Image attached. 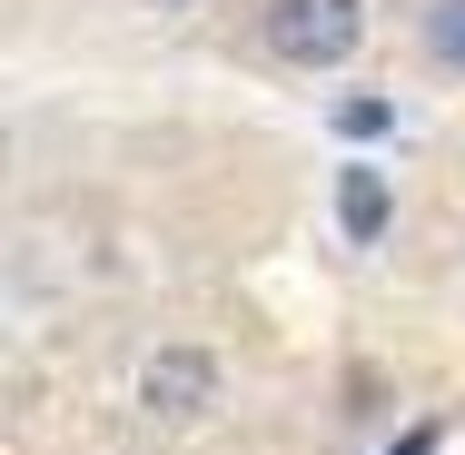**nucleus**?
<instances>
[{
	"label": "nucleus",
	"instance_id": "f257e3e1",
	"mask_svg": "<svg viewBox=\"0 0 465 455\" xmlns=\"http://www.w3.org/2000/svg\"><path fill=\"white\" fill-rule=\"evenodd\" d=\"M258 50L297 70V80H327L367 50V0H268L258 10Z\"/></svg>",
	"mask_w": 465,
	"mask_h": 455
},
{
	"label": "nucleus",
	"instance_id": "20e7f679",
	"mask_svg": "<svg viewBox=\"0 0 465 455\" xmlns=\"http://www.w3.org/2000/svg\"><path fill=\"white\" fill-rule=\"evenodd\" d=\"M416 60L436 80H465V0H426L416 10Z\"/></svg>",
	"mask_w": 465,
	"mask_h": 455
},
{
	"label": "nucleus",
	"instance_id": "f03ea898",
	"mask_svg": "<svg viewBox=\"0 0 465 455\" xmlns=\"http://www.w3.org/2000/svg\"><path fill=\"white\" fill-rule=\"evenodd\" d=\"M218 396H228V366L208 357V347H149L139 376H129V406H139V426H208L218 416Z\"/></svg>",
	"mask_w": 465,
	"mask_h": 455
},
{
	"label": "nucleus",
	"instance_id": "423d86ee",
	"mask_svg": "<svg viewBox=\"0 0 465 455\" xmlns=\"http://www.w3.org/2000/svg\"><path fill=\"white\" fill-rule=\"evenodd\" d=\"M436 446H446L436 426H406V436H396V446H386V455H436Z\"/></svg>",
	"mask_w": 465,
	"mask_h": 455
},
{
	"label": "nucleus",
	"instance_id": "7ed1b4c3",
	"mask_svg": "<svg viewBox=\"0 0 465 455\" xmlns=\"http://www.w3.org/2000/svg\"><path fill=\"white\" fill-rule=\"evenodd\" d=\"M337 228H347V248H376V238L396 228V179H386L376 159H347V169H337Z\"/></svg>",
	"mask_w": 465,
	"mask_h": 455
},
{
	"label": "nucleus",
	"instance_id": "39448f33",
	"mask_svg": "<svg viewBox=\"0 0 465 455\" xmlns=\"http://www.w3.org/2000/svg\"><path fill=\"white\" fill-rule=\"evenodd\" d=\"M337 129L347 139H386L396 129V99H337Z\"/></svg>",
	"mask_w": 465,
	"mask_h": 455
},
{
	"label": "nucleus",
	"instance_id": "0eeeda50",
	"mask_svg": "<svg viewBox=\"0 0 465 455\" xmlns=\"http://www.w3.org/2000/svg\"><path fill=\"white\" fill-rule=\"evenodd\" d=\"M149 10H198V0H149Z\"/></svg>",
	"mask_w": 465,
	"mask_h": 455
}]
</instances>
